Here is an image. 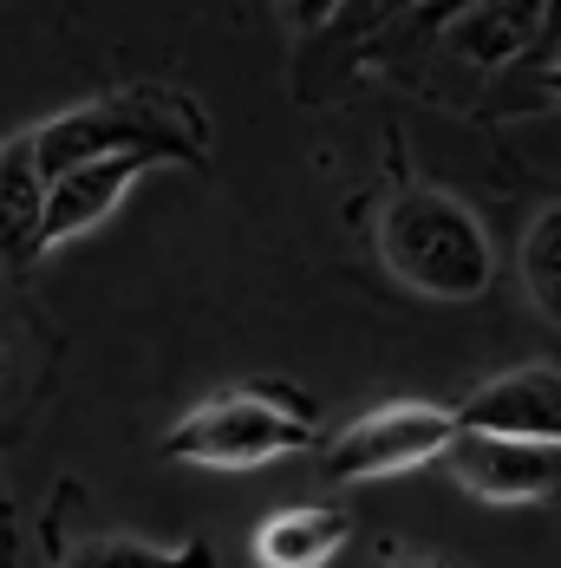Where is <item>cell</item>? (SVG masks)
Here are the masks:
<instances>
[{
	"label": "cell",
	"mask_w": 561,
	"mask_h": 568,
	"mask_svg": "<svg viewBox=\"0 0 561 568\" xmlns=\"http://www.w3.org/2000/svg\"><path fill=\"white\" fill-rule=\"evenodd\" d=\"M144 171H151V164H137V158H112V164H79V171L53 176V183H47V210H40V248L99 229L118 203L131 196V183Z\"/></svg>",
	"instance_id": "7"
},
{
	"label": "cell",
	"mask_w": 561,
	"mask_h": 568,
	"mask_svg": "<svg viewBox=\"0 0 561 568\" xmlns=\"http://www.w3.org/2000/svg\"><path fill=\"white\" fill-rule=\"evenodd\" d=\"M27 144H33V171L53 183L79 164H112V158H137V164L196 158L203 124L164 92H118V99H85L72 112L47 118L40 131H27Z\"/></svg>",
	"instance_id": "1"
},
{
	"label": "cell",
	"mask_w": 561,
	"mask_h": 568,
	"mask_svg": "<svg viewBox=\"0 0 561 568\" xmlns=\"http://www.w3.org/2000/svg\"><path fill=\"white\" fill-rule=\"evenodd\" d=\"M457 432H490V438H542L555 445L561 432V373L555 366H516L503 379H490L483 393H470L450 412Z\"/></svg>",
	"instance_id": "6"
},
{
	"label": "cell",
	"mask_w": 561,
	"mask_h": 568,
	"mask_svg": "<svg viewBox=\"0 0 561 568\" xmlns=\"http://www.w3.org/2000/svg\"><path fill=\"white\" fill-rule=\"evenodd\" d=\"M339 542H346V516L334 504H294V510H275L255 529V562L262 568H320L339 556Z\"/></svg>",
	"instance_id": "9"
},
{
	"label": "cell",
	"mask_w": 561,
	"mask_h": 568,
	"mask_svg": "<svg viewBox=\"0 0 561 568\" xmlns=\"http://www.w3.org/2000/svg\"><path fill=\"white\" fill-rule=\"evenodd\" d=\"M59 568H223L216 549L203 542H137V536H99V542H79Z\"/></svg>",
	"instance_id": "10"
},
{
	"label": "cell",
	"mask_w": 561,
	"mask_h": 568,
	"mask_svg": "<svg viewBox=\"0 0 561 568\" xmlns=\"http://www.w3.org/2000/svg\"><path fill=\"white\" fill-rule=\"evenodd\" d=\"M40 210H47V176L33 171V144L13 138L0 144V268L40 255Z\"/></svg>",
	"instance_id": "8"
},
{
	"label": "cell",
	"mask_w": 561,
	"mask_h": 568,
	"mask_svg": "<svg viewBox=\"0 0 561 568\" xmlns=\"http://www.w3.org/2000/svg\"><path fill=\"white\" fill-rule=\"evenodd\" d=\"M0 379H7V346H0Z\"/></svg>",
	"instance_id": "14"
},
{
	"label": "cell",
	"mask_w": 561,
	"mask_h": 568,
	"mask_svg": "<svg viewBox=\"0 0 561 568\" xmlns=\"http://www.w3.org/2000/svg\"><path fill=\"white\" fill-rule=\"evenodd\" d=\"M522 287H529V301L549 321L561 314V210H542L536 229H529V242H522Z\"/></svg>",
	"instance_id": "11"
},
{
	"label": "cell",
	"mask_w": 561,
	"mask_h": 568,
	"mask_svg": "<svg viewBox=\"0 0 561 568\" xmlns=\"http://www.w3.org/2000/svg\"><path fill=\"white\" fill-rule=\"evenodd\" d=\"M379 255L405 287L438 294V301H477L490 287V268H497L477 210L457 203L450 190H431V183H411L386 203Z\"/></svg>",
	"instance_id": "2"
},
{
	"label": "cell",
	"mask_w": 561,
	"mask_h": 568,
	"mask_svg": "<svg viewBox=\"0 0 561 568\" xmlns=\"http://www.w3.org/2000/svg\"><path fill=\"white\" fill-rule=\"evenodd\" d=\"M314 445V405L287 386H242V393H216L196 405L190 418H176L164 438V457L183 464H210V470H248L268 457L307 452Z\"/></svg>",
	"instance_id": "3"
},
{
	"label": "cell",
	"mask_w": 561,
	"mask_h": 568,
	"mask_svg": "<svg viewBox=\"0 0 561 568\" xmlns=\"http://www.w3.org/2000/svg\"><path fill=\"white\" fill-rule=\"evenodd\" d=\"M450 432H457V425H450L445 405H418V398L379 405V412L353 418L334 445H327V477H334V484H373V477L418 470V464L445 457Z\"/></svg>",
	"instance_id": "4"
},
{
	"label": "cell",
	"mask_w": 561,
	"mask_h": 568,
	"mask_svg": "<svg viewBox=\"0 0 561 568\" xmlns=\"http://www.w3.org/2000/svg\"><path fill=\"white\" fill-rule=\"evenodd\" d=\"M450 477L483 497V504H536L555 490L561 470V438L542 445V438H490V432H450L445 445Z\"/></svg>",
	"instance_id": "5"
},
{
	"label": "cell",
	"mask_w": 561,
	"mask_h": 568,
	"mask_svg": "<svg viewBox=\"0 0 561 568\" xmlns=\"http://www.w3.org/2000/svg\"><path fill=\"white\" fill-rule=\"evenodd\" d=\"M522 33H529V20H522V7H477V13H463V20H450V47L470 59H509L522 47Z\"/></svg>",
	"instance_id": "12"
},
{
	"label": "cell",
	"mask_w": 561,
	"mask_h": 568,
	"mask_svg": "<svg viewBox=\"0 0 561 568\" xmlns=\"http://www.w3.org/2000/svg\"><path fill=\"white\" fill-rule=\"evenodd\" d=\"M392 568H450V562H438V556H405V562H392Z\"/></svg>",
	"instance_id": "13"
}]
</instances>
